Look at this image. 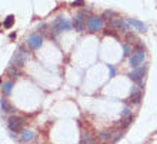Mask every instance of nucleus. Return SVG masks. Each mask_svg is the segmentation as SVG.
<instances>
[{
  "label": "nucleus",
  "mask_w": 157,
  "mask_h": 144,
  "mask_svg": "<svg viewBox=\"0 0 157 144\" xmlns=\"http://www.w3.org/2000/svg\"><path fill=\"white\" fill-rule=\"evenodd\" d=\"M27 56H29L27 50L23 49V47H19V49L16 50V53L13 54L10 64H12L13 67H17V69H19V67H23L25 66V62H26V59H27Z\"/></svg>",
  "instance_id": "1"
},
{
  "label": "nucleus",
  "mask_w": 157,
  "mask_h": 144,
  "mask_svg": "<svg viewBox=\"0 0 157 144\" xmlns=\"http://www.w3.org/2000/svg\"><path fill=\"white\" fill-rule=\"evenodd\" d=\"M53 30H54V33H62V32H69V30H71L70 20H67V19H64V17H62V16L56 17L53 21Z\"/></svg>",
  "instance_id": "2"
},
{
  "label": "nucleus",
  "mask_w": 157,
  "mask_h": 144,
  "mask_svg": "<svg viewBox=\"0 0 157 144\" xmlns=\"http://www.w3.org/2000/svg\"><path fill=\"white\" fill-rule=\"evenodd\" d=\"M144 59H146L144 47H141V49H136L132 54H130V59H128V66L137 67L139 64H141V63L144 62Z\"/></svg>",
  "instance_id": "3"
},
{
  "label": "nucleus",
  "mask_w": 157,
  "mask_h": 144,
  "mask_svg": "<svg viewBox=\"0 0 157 144\" xmlns=\"http://www.w3.org/2000/svg\"><path fill=\"white\" fill-rule=\"evenodd\" d=\"M146 71H147V69H146V67H134V69L128 73V77L132 78L133 81H136L137 84H139V87H140V89H143V87H144L143 78H144Z\"/></svg>",
  "instance_id": "4"
},
{
  "label": "nucleus",
  "mask_w": 157,
  "mask_h": 144,
  "mask_svg": "<svg viewBox=\"0 0 157 144\" xmlns=\"http://www.w3.org/2000/svg\"><path fill=\"white\" fill-rule=\"evenodd\" d=\"M87 29L90 30L91 33H96L99 30L103 29V17L100 16H91L87 20Z\"/></svg>",
  "instance_id": "5"
},
{
  "label": "nucleus",
  "mask_w": 157,
  "mask_h": 144,
  "mask_svg": "<svg viewBox=\"0 0 157 144\" xmlns=\"http://www.w3.org/2000/svg\"><path fill=\"white\" fill-rule=\"evenodd\" d=\"M86 10H82L80 13H77L75 16V19H73V26H75V29L77 30V32H83L84 30V27L87 26V20H86Z\"/></svg>",
  "instance_id": "6"
},
{
  "label": "nucleus",
  "mask_w": 157,
  "mask_h": 144,
  "mask_svg": "<svg viewBox=\"0 0 157 144\" xmlns=\"http://www.w3.org/2000/svg\"><path fill=\"white\" fill-rule=\"evenodd\" d=\"M109 26L112 29H117V30H121V32H127L128 29V23H126L124 19H121V17H112L109 20Z\"/></svg>",
  "instance_id": "7"
},
{
  "label": "nucleus",
  "mask_w": 157,
  "mask_h": 144,
  "mask_svg": "<svg viewBox=\"0 0 157 144\" xmlns=\"http://www.w3.org/2000/svg\"><path fill=\"white\" fill-rule=\"evenodd\" d=\"M23 119H19V117H10L7 120V127L12 130V131H20L21 127H23Z\"/></svg>",
  "instance_id": "8"
},
{
  "label": "nucleus",
  "mask_w": 157,
  "mask_h": 144,
  "mask_svg": "<svg viewBox=\"0 0 157 144\" xmlns=\"http://www.w3.org/2000/svg\"><path fill=\"white\" fill-rule=\"evenodd\" d=\"M27 44L32 47V49L34 50H39L41 47V44H43V37L40 36V34H32V36L27 39Z\"/></svg>",
  "instance_id": "9"
},
{
  "label": "nucleus",
  "mask_w": 157,
  "mask_h": 144,
  "mask_svg": "<svg viewBox=\"0 0 157 144\" xmlns=\"http://www.w3.org/2000/svg\"><path fill=\"white\" fill-rule=\"evenodd\" d=\"M141 99H143V94H141V91L139 90V89H132V94H130V97H128V101H130V104H133V106H136V104H140Z\"/></svg>",
  "instance_id": "10"
},
{
  "label": "nucleus",
  "mask_w": 157,
  "mask_h": 144,
  "mask_svg": "<svg viewBox=\"0 0 157 144\" xmlns=\"http://www.w3.org/2000/svg\"><path fill=\"white\" fill-rule=\"evenodd\" d=\"M127 23L130 26H133V27H134L137 32H141V33H146V32H147V26H146L143 21L137 20V19H128Z\"/></svg>",
  "instance_id": "11"
},
{
  "label": "nucleus",
  "mask_w": 157,
  "mask_h": 144,
  "mask_svg": "<svg viewBox=\"0 0 157 144\" xmlns=\"http://www.w3.org/2000/svg\"><path fill=\"white\" fill-rule=\"evenodd\" d=\"M126 40H127L130 44H136V46H137L136 49H141V47H143V44L140 43V40H139V39L136 37V34L127 33V34H126Z\"/></svg>",
  "instance_id": "12"
},
{
  "label": "nucleus",
  "mask_w": 157,
  "mask_h": 144,
  "mask_svg": "<svg viewBox=\"0 0 157 144\" xmlns=\"http://www.w3.org/2000/svg\"><path fill=\"white\" fill-rule=\"evenodd\" d=\"M80 144H96V141L93 140V137L89 133H82L80 136Z\"/></svg>",
  "instance_id": "13"
},
{
  "label": "nucleus",
  "mask_w": 157,
  "mask_h": 144,
  "mask_svg": "<svg viewBox=\"0 0 157 144\" xmlns=\"http://www.w3.org/2000/svg\"><path fill=\"white\" fill-rule=\"evenodd\" d=\"M0 106H2V110H3L4 113H13V111H14V108L10 106V103H9L6 99L0 100Z\"/></svg>",
  "instance_id": "14"
},
{
  "label": "nucleus",
  "mask_w": 157,
  "mask_h": 144,
  "mask_svg": "<svg viewBox=\"0 0 157 144\" xmlns=\"http://www.w3.org/2000/svg\"><path fill=\"white\" fill-rule=\"evenodd\" d=\"M20 137L23 141H32L34 138V133L30 131V130H23V131L20 133Z\"/></svg>",
  "instance_id": "15"
},
{
  "label": "nucleus",
  "mask_w": 157,
  "mask_h": 144,
  "mask_svg": "<svg viewBox=\"0 0 157 144\" xmlns=\"http://www.w3.org/2000/svg\"><path fill=\"white\" fill-rule=\"evenodd\" d=\"M7 76L10 78H17L19 76H20V71H19V69L17 67H13V66H10L7 69Z\"/></svg>",
  "instance_id": "16"
},
{
  "label": "nucleus",
  "mask_w": 157,
  "mask_h": 144,
  "mask_svg": "<svg viewBox=\"0 0 157 144\" xmlns=\"http://www.w3.org/2000/svg\"><path fill=\"white\" fill-rule=\"evenodd\" d=\"M12 87H13V81H7V83H3V86H2V90H3L4 94H10L12 93Z\"/></svg>",
  "instance_id": "17"
},
{
  "label": "nucleus",
  "mask_w": 157,
  "mask_h": 144,
  "mask_svg": "<svg viewBox=\"0 0 157 144\" xmlns=\"http://www.w3.org/2000/svg\"><path fill=\"white\" fill-rule=\"evenodd\" d=\"M112 137H113V133L112 131H101L99 134V138L101 141H109L110 138H112Z\"/></svg>",
  "instance_id": "18"
},
{
  "label": "nucleus",
  "mask_w": 157,
  "mask_h": 144,
  "mask_svg": "<svg viewBox=\"0 0 157 144\" xmlns=\"http://www.w3.org/2000/svg\"><path fill=\"white\" fill-rule=\"evenodd\" d=\"M13 25H14V16H12V14H10V16L6 17V20H4L3 26L6 27V29H10Z\"/></svg>",
  "instance_id": "19"
},
{
  "label": "nucleus",
  "mask_w": 157,
  "mask_h": 144,
  "mask_svg": "<svg viewBox=\"0 0 157 144\" xmlns=\"http://www.w3.org/2000/svg\"><path fill=\"white\" fill-rule=\"evenodd\" d=\"M121 47H123V56H124V57H127V56H130V54L133 53L132 50H130V47H128L127 43H123V44H121Z\"/></svg>",
  "instance_id": "20"
},
{
  "label": "nucleus",
  "mask_w": 157,
  "mask_h": 144,
  "mask_svg": "<svg viewBox=\"0 0 157 144\" xmlns=\"http://www.w3.org/2000/svg\"><path fill=\"white\" fill-rule=\"evenodd\" d=\"M103 20H110V19H112V17H114V13L112 12V10H106V12L103 13Z\"/></svg>",
  "instance_id": "21"
},
{
  "label": "nucleus",
  "mask_w": 157,
  "mask_h": 144,
  "mask_svg": "<svg viewBox=\"0 0 157 144\" xmlns=\"http://www.w3.org/2000/svg\"><path fill=\"white\" fill-rule=\"evenodd\" d=\"M132 121H133V116H127V117H126V119L123 120L121 126H123V127H128V126L132 124Z\"/></svg>",
  "instance_id": "22"
},
{
  "label": "nucleus",
  "mask_w": 157,
  "mask_h": 144,
  "mask_svg": "<svg viewBox=\"0 0 157 144\" xmlns=\"http://www.w3.org/2000/svg\"><path fill=\"white\" fill-rule=\"evenodd\" d=\"M107 67H109V74H110V78L114 77V76H116V69H114L112 64H109Z\"/></svg>",
  "instance_id": "23"
},
{
  "label": "nucleus",
  "mask_w": 157,
  "mask_h": 144,
  "mask_svg": "<svg viewBox=\"0 0 157 144\" xmlns=\"http://www.w3.org/2000/svg\"><path fill=\"white\" fill-rule=\"evenodd\" d=\"M127 116H130V107H126L123 108V111H121V117H127Z\"/></svg>",
  "instance_id": "24"
},
{
  "label": "nucleus",
  "mask_w": 157,
  "mask_h": 144,
  "mask_svg": "<svg viewBox=\"0 0 157 144\" xmlns=\"http://www.w3.org/2000/svg\"><path fill=\"white\" fill-rule=\"evenodd\" d=\"M73 6H75V7H82V6H84V0H75V2H73Z\"/></svg>",
  "instance_id": "25"
},
{
  "label": "nucleus",
  "mask_w": 157,
  "mask_h": 144,
  "mask_svg": "<svg viewBox=\"0 0 157 144\" xmlns=\"http://www.w3.org/2000/svg\"><path fill=\"white\" fill-rule=\"evenodd\" d=\"M14 37H16V33H12V34H10V39H12V40L14 39Z\"/></svg>",
  "instance_id": "26"
},
{
  "label": "nucleus",
  "mask_w": 157,
  "mask_h": 144,
  "mask_svg": "<svg viewBox=\"0 0 157 144\" xmlns=\"http://www.w3.org/2000/svg\"><path fill=\"white\" fill-rule=\"evenodd\" d=\"M0 83H2V78H0Z\"/></svg>",
  "instance_id": "27"
}]
</instances>
